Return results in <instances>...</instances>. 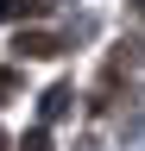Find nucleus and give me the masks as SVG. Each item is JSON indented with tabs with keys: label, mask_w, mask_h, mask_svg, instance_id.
<instances>
[{
	"label": "nucleus",
	"mask_w": 145,
	"mask_h": 151,
	"mask_svg": "<svg viewBox=\"0 0 145 151\" xmlns=\"http://www.w3.org/2000/svg\"><path fill=\"white\" fill-rule=\"evenodd\" d=\"M63 107H69V88H50V94H44V120H57Z\"/></svg>",
	"instance_id": "obj_3"
},
{
	"label": "nucleus",
	"mask_w": 145,
	"mask_h": 151,
	"mask_svg": "<svg viewBox=\"0 0 145 151\" xmlns=\"http://www.w3.org/2000/svg\"><path fill=\"white\" fill-rule=\"evenodd\" d=\"M19 57H57V38H44V32H19Z\"/></svg>",
	"instance_id": "obj_2"
},
{
	"label": "nucleus",
	"mask_w": 145,
	"mask_h": 151,
	"mask_svg": "<svg viewBox=\"0 0 145 151\" xmlns=\"http://www.w3.org/2000/svg\"><path fill=\"white\" fill-rule=\"evenodd\" d=\"M19 151H50V139H44V132H25V145Z\"/></svg>",
	"instance_id": "obj_4"
},
{
	"label": "nucleus",
	"mask_w": 145,
	"mask_h": 151,
	"mask_svg": "<svg viewBox=\"0 0 145 151\" xmlns=\"http://www.w3.org/2000/svg\"><path fill=\"white\" fill-rule=\"evenodd\" d=\"M13 88H19V82H13V69H0V101H6Z\"/></svg>",
	"instance_id": "obj_5"
},
{
	"label": "nucleus",
	"mask_w": 145,
	"mask_h": 151,
	"mask_svg": "<svg viewBox=\"0 0 145 151\" xmlns=\"http://www.w3.org/2000/svg\"><path fill=\"white\" fill-rule=\"evenodd\" d=\"M133 6H139V13H145V0H133Z\"/></svg>",
	"instance_id": "obj_6"
},
{
	"label": "nucleus",
	"mask_w": 145,
	"mask_h": 151,
	"mask_svg": "<svg viewBox=\"0 0 145 151\" xmlns=\"http://www.w3.org/2000/svg\"><path fill=\"white\" fill-rule=\"evenodd\" d=\"M50 13V0H0V19H38Z\"/></svg>",
	"instance_id": "obj_1"
},
{
	"label": "nucleus",
	"mask_w": 145,
	"mask_h": 151,
	"mask_svg": "<svg viewBox=\"0 0 145 151\" xmlns=\"http://www.w3.org/2000/svg\"><path fill=\"white\" fill-rule=\"evenodd\" d=\"M0 151H6V139H0Z\"/></svg>",
	"instance_id": "obj_7"
}]
</instances>
